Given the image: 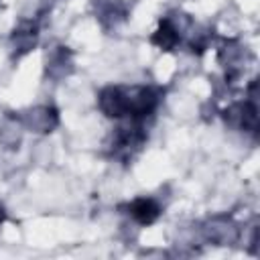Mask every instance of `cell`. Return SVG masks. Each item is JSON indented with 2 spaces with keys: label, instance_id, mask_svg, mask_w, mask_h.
Here are the masks:
<instances>
[{
  "label": "cell",
  "instance_id": "cell-1",
  "mask_svg": "<svg viewBox=\"0 0 260 260\" xmlns=\"http://www.w3.org/2000/svg\"><path fill=\"white\" fill-rule=\"evenodd\" d=\"M132 215L140 221V223H150L156 215H158V207L154 205V201L150 199H140L132 205Z\"/></svg>",
  "mask_w": 260,
  "mask_h": 260
}]
</instances>
